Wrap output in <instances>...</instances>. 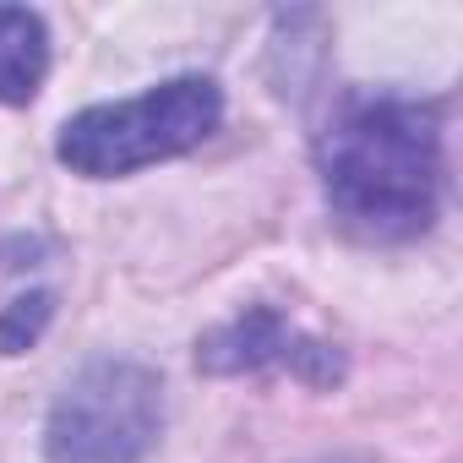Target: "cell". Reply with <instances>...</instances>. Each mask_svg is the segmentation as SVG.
<instances>
[{
	"label": "cell",
	"instance_id": "52a82bcc",
	"mask_svg": "<svg viewBox=\"0 0 463 463\" xmlns=\"http://www.w3.org/2000/svg\"><path fill=\"white\" fill-rule=\"evenodd\" d=\"M306 387H333V382H344V354L333 349V344H322V338H300V333H289V344H284V354H279Z\"/></svg>",
	"mask_w": 463,
	"mask_h": 463
},
{
	"label": "cell",
	"instance_id": "277c9868",
	"mask_svg": "<svg viewBox=\"0 0 463 463\" xmlns=\"http://www.w3.org/2000/svg\"><path fill=\"white\" fill-rule=\"evenodd\" d=\"M284 344H289L284 317L268 311V306H251L246 317H235V322H223V327L196 338V365L207 376H246V371L273 365L284 354Z\"/></svg>",
	"mask_w": 463,
	"mask_h": 463
},
{
	"label": "cell",
	"instance_id": "ba28073f",
	"mask_svg": "<svg viewBox=\"0 0 463 463\" xmlns=\"http://www.w3.org/2000/svg\"><path fill=\"white\" fill-rule=\"evenodd\" d=\"M311 463H371V458H354V452H333V458H311Z\"/></svg>",
	"mask_w": 463,
	"mask_h": 463
},
{
	"label": "cell",
	"instance_id": "5b68a950",
	"mask_svg": "<svg viewBox=\"0 0 463 463\" xmlns=\"http://www.w3.org/2000/svg\"><path fill=\"white\" fill-rule=\"evenodd\" d=\"M50 71V28L28 6H0V104H28Z\"/></svg>",
	"mask_w": 463,
	"mask_h": 463
},
{
	"label": "cell",
	"instance_id": "8992f818",
	"mask_svg": "<svg viewBox=\"0 0 463 463\" xmlns=\"http://www.w3.org/2000/svg\"><path fill=\"white\" fill-rule=\"evenodd\" d=\"M55 322V295L50 289H33V295H17L6 311H0V354H28L44 327Z\"/></svg>",
	"mask_w": 463,
	"mask_h": 463
},
{
	"label": "cell",
	"instance_id": "3957f363",
	"mask_svg": "<svg viewBox=\"0 0 463 463\" xmlns=\"http://www.w3.org/2000/svg\"><path fill=\"white\" fill-rule=\"evenodd\" d=\"M164 430V382L137 360L82 365L44 425L50 463H142Z\"/></svg>",
	"mask_w": 463,
	"mask_h": 463
},
{
	"label": "cell",
	"instance_id": "7a4b0ae2",
	"mask_svg": "<svg viewBox=\"0 0 463 463\" xmlns=\"http://www.w3.org/2000/svg\"><path fill=\"white\" fill-rule=\"evenodd\" d=\"M223 120V93L213 77H175L126 104H93L61 126V164L88 180H115L158 158L191 153Z\"/></svg>",
	"mask_w": 463,
	"mask_h": 463
},
{
	"label": "cell",
	"instance_id": "6da1fadb",
	"mask_svg": "<svg viewBox=\"0 0 463 463\" xmlns=\"http://www.w3.org/2000/svg\"><path fill=\"white\" fill-rule=\"evenodd\" d=\"M333 207L382 241L420 235L441 202V120L403 99H349L317 137Z\"/></svg>",
	"mask_w": 463,
	"mask_h": 463
}]
</instances>
